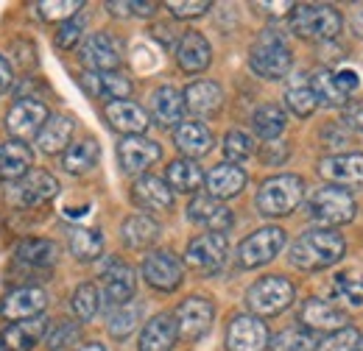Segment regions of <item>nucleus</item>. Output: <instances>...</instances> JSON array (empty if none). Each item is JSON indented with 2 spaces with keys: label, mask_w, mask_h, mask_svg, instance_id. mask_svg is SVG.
Segmentation results:
<instances>
[{
  "label": "nucleus",
  "mask_w": 363,
  "mask_h": 351,
  "mask_svg": "<svg viewBox=\"0 0 363 351\" xmlns=\"http://www.w3.org/2000/svg\"><path fill=\"white\" fill-rule=\"evenodd\" d=\"M347 251L341 234L330 229H311L291 246V265L299 270H324L335 265Z\"/></svg>",
  "instance_id": "1"
},
{
  "label": "nucleus",
  "mask_w": 363,
  "mask_h": 351,
  "mask_svg": "<svg viewBox=\"0 0 363 351\" xmlns=\"http://www.w3.org/2000/svg\"><path fill=\"white\" fill-rule=\"evenodd\" d=\"M302 198H305V181L299 176H272L257 190V209L266 218H282L291 215L302 204Z\"/></svg>",
  "instance_id": "2"
},
{
  "label": "nucleus",
  "mask_w": 363,
  "mask_h": 351,
  "mask_svg": "<svg viewBox=\"0 0 363 351\" xmlns=\"http://www.w3.org/2000/svg\"><path fill=\"white\" fill-rule=\"evenodd\" d=\"M341 14L333 6H321V3H305V6H294L291 11V28L296 37L302 40H313V42H324V40H335L341 34Z\"/></svg>",
  "instance_id": "3"
},
{
  "label": "nucleus",
  "mask_w": 363,
  "mask_h": 351,
  "mask_svg": "<svg viewBox=\"0 0 363 351\" xmlns=\"http://www.w3.org/2000/svg\"><path fill=\"white\" fill-rule=\"evenodd\" d=\"M355 212H358L355 198L347 190L333 187V184L321 187V190H316L308 198V218L318 223V226H327V229L350 223V220L355 218Z\"/></svg>",
  "instance_id": "4"
},
{
  "label": "nucleus",
  "mask_w": 363,
  "mask_h": 351,
  "mask_svg": "<svg viewBox=\"0 0 363 351\" xmlns=\"http://www.w3.org/2000/svg\"><path fill=\"white\" fill-rule=\"evenodd\" d=\"M249 64L260 79H282L291 70V47L277 31H263L249 50Z\"/></svg>",
  "instance_id": "5"
},
{
  "label": "nucleus",
  "mask_w": 363,
  "mask_h": 351,
  "mask_svg": "<svg viewBox=\"0 0 363 351\" xmlns=\"http://www.w3.org/2000/svg\"><path fill=\"white\" fill-rule=\"evenodd\" d=\"M294 301V284L285 276H266L255 282L246 293V304L257 318H272L291 307Z\"/></svg>",
  "instance_id": "6"
},
{
  "label": "nucleus",
  "mask_w": 363,
  "mask_h": 351,
  "mask_svg": "<svg viewBox=\"0 0 363 351\" xmlns=\"http://www.w3.org/2000/svg\"><path fill=\"white\" fill-rule=\"evenodd\" d=\"M50 112L43 100L34 98H20L9 112H6V132L17 142H28L34 137H40L43 126L48 123Z\"/></svg>",
  "instance_id": "7"
},
{
  "label": "nucleus",
  "mask_w": 363,
  "mask_h": 351,
  "mask_svg": "<svg viewBox=\"0 0 363 351\" xmlns=\"http://www.w3.org/2000/svg\"><path fill=\"white\" fill-rule=\"evenodd\" d=\"M282 248H285V231L279 226H263L238 246V265L249 270L260 267V265L272 263Z\"/></svg>",
  "instance_id": "8"
},
{
  "label": "nucleus",
  "mask_w": 363,
  "mask_h": 351,
  "mask_svg": "<svg viewBox=\"0 0 363 351\" xmlns=\"http://www.w3.org/2000/svg\"><path fill=\"white\" fill-rule=\"evenodd\" d=\"M56 192H59V181L53 176L48 171H31L20 181H14V187L9 190V201L14 207L28 209V207H43L48 201H53Z\"/></svg>",
  "instance_id": "9"
},
{
  "label": "nucleus",
  "mask_w": 363,
  "mask_h": 351,
  "mask_svg": "<svg viewBox=\"0 0 363 351\" xmlns=\"http://www.w3.org/2000/svg\"><path fill=\"white\" fill-rule=\"evenodd\" d=\"M227 251H229L227 234L210 231V234H201V237L190 240V246L184 251V263H187V267H193L199 273H213V270H218L224 265Z\"/></svg>",
  "instance_id": "10"
},
{
  "label": "nucleus",
  "mask_w": 363,
  "mask_h": 351,
  "mask_svg": "<svg viewBox=\"0 0 363 351\" xmlns=\"http://www.w3.org/2000/svg\"><path fill=\"white\" fill-rule=\"evenodd\" d=\"M269 329L257 315H235L227 326V351H266Z\"/></svg>",
  "instance_id": "11"
},
{
  "label": "nucleus",
  "mask_w": 363,
  "mask_h": 351,
  "mask_svg": "<svg viewBox=\"0 0 363 351\" xmlns=\"http://www.w3.org/2000/svg\"><path fill=\"white\" fill-rule=\"evenodd\" d=\"M318 176L341 190H363V154H335L318 162Z\"/></svg>",
  "instance_id": "12"
},
{
  "label": "nucleus",
  "mask_w": 363,
  "mask_h": 351,
  "mask_svg": "<svg viewBox=\"0 0 363 351\" xmlns=\"http://www.w3.org/2000/svg\"><path fill=\"white\" fill-rule=\"evenodd\" d=\"M174 318H177V332H179V338H184V340H199V338H204L207 329L213 326L216 307H213V301L193 296V299L182 301L179 307H177Z\"/></svg>",
  "instance_id": "13"
},
{
  "label": "nucleus",
  "mask_w": 363,
  "mask_h": 351,
  "mask_svg": "<svg viewBox=\"0 0 363 351\" xmlns=\"http://www.w3.org/2000/svg\"><path fill=\"white\" fill-rule=\"evenodd\" d=\"M182 276H184V267H182L179 257L171 251H154L143 263V279L162 293L177 290L182 284Z\"/></svg>",
  "instance_id": "14"
},
{
  "label": "nucleus",
  "mask_w": 363,
  "mask_h": 351,
  "mask_svg": "<svg viewBox=\"0 0 363 351\" xmlns=\"http://www.w3.org/2000/svg\"><path fill=\"white\" fill-rule=\"evenodd\" d=\"M82 64L90 73H115V67L121 64V42L106 31L92 34L82 45Z\"/></svg>",
  "instance_id": "15"
},
{
  "label": "nucleus",
  "mask_w": 363,
  "mask_h": 351,
  "mask_svg": "<svg viewBox=\"0 0 363 351\" xmlns=\"http://www.w3.org/2000/svg\"><path fill=\"white\" fill-rule=\"evenodd\" d=\"M162 156V148L148 137H123L118 145V162L123 173H143Z\"/></svg>",
  "instance_id": "16"
},
{
  "label": "nucleus",
  "mask_w": 363,
  "mask_h": 351,
  "mask_svg": "<svg viewBox=\"0 0 363 351\" xmlns=\"http://www.w3.org/2000/svg\"><path fill=\"white\" fill-rule=\"evenodd\" d=\"M48 307V296L43 287H17L11 293H6L0 315L6 321H28V318H40L43 309Z\"/></svg>",
  "instance_id": "17"
},
{
  "label": "nucleus",
  "mask_w": 363,
  "mask_h": 351,
  "mask_svg": "<svg viewBox=\"0 0 363 351\" xmlns=\"http://www.w3.org/2000/svg\"><path fill=\"white\" fill-rule=\"evenodd\" d=\"M104 115L115 132L126 134V137H143V132L151 126V115L135 100H112L106 103Z\"/></svg>",
  "instance_id": "18"
},
{
  "label": "nucleus",
  "mask_w": 363,
  "mask_h": 351,
  "mask_svg": "<svg viewBox=\"0 0 363 351\" xmlns=\"http://www.w3.org/2000/svg\"><path fill=\"white\" fill-rule=\"evenodd\" d=\"M48 335V318H28L6 326L0 332V349L3 351H31Z\"/></svg>",
  "instance_id": "19"
},
{
  "label": "nucleus",
  "mask_w": 363,
  "mask_h": 351,
  "mask_svg": "<svg viewBox=\"0 0 363 351\" xmlns=\"http://www.w3.org/2000/svg\"><path fill=\"white\" fill-rule=\"evenodd\" d=\"M132 198L140 209L148 212H168L174 207V190L157 176H140L132 187Z\"/></svg>",
  "instance_id": "20"
},
{
  "label": "nucleus",
  "mask_w": 363,
  "mask_h": 351,
  "mask_svg": "<svg viewBox=\"0 0 363 351\" xmlns=\"http://www.w3.org/2000/svg\"><path fill=\"white\" fill-rule=\"evenodd\" d=\"M299 321L305 329L311 332H338V329H347V312L327 301H318V299H311L302 304V312H299Z\"/></svg>",
  "instance_id": "21"
},
{
  "label": "nucleus",
  "mask_w": 363,
  "mask_h": 351,
  "mask_svg": "<svg viewBox=\"0 0 363 351\" xmlns=\"http://www.w3.org/2000/svg\"><path fill=\"white\" fill-rule=\"evenodd\" d=\"M101 279H104V299H106V304L121 307V304H126V301L135 296V290H137L135 270L126 263H118V260H115V263L104 270Z\"/></svg>",
  "instance_id": "22"
},
{
  "label": "nucleus",
  "mask_w": 363,
  "mask_h": 351,
  "mask_svg": "<svg viewBox=\"0 0 363 351\" xmlns=\"http://www.w3.org/2000/svg\"><path fill=\"white\" fill-rule=\"evenodd\" d=\"M187 218L193 220V223H199V226H207L210 231H221V234L235 223L229 207H224V204H221L218 198H213V195H199L196 201H190Z\"/></svg>",
  "instance_id": "23"
},
{
  "label": "nucleus",
  "mask_w": 363,
  "mask_h": 351,
  "mask_svg": "<svg viewBox=\"0 0 363 351\" xmlns=\"http://www.w3.org/2000/svg\"><path fill=\"white\" fill-rule=\"evenodd\" d=\"M182 115H184V95L177 87L165 84V87L154 89L151 95V117L157 126L162 129H174L182 123Z\"/></svg>",
  "instance_id": "24"
},
{
  "label": "nucleus",
  "mask_w": 363,
  "mask_h": 351,
  "mask_svg": "<svg viewBox=\"0 0 363 351\" xmlns=\"http://www.w3.org/2000/svg\"><path fill=\"white\" fill-rule=\"evenodd\" d=\"M177 338H179L177 318L168 315V312L154 315L140 332V351H171Z\"/></svg>",
  "instance_id": "25"
},
{
  "label": "nucleus",
  "mask_w": 363,
  "mask_h": 351,
  "mask_svg": "<svg viewBox=\"0 0 363 351\" xmlns=\"http://www.w3.org/2000/svg\"><path fill=\"white\" fill-rule=\"evenodd\" d=\"M177 62L184 73H201L213 62V47L199 31H187L177 47Z\"/></svg>",
  "instance_id": "26"
},
{
  "label": "nucleus",
  "mask_w": 363,
  "mask_h": 351,
  "mask_svg": "<svg viewBox=\"0 0 363 351\" xmlns=\"http://www.w3.org/2000/svg\"><path fill=\"white\" fill-rule=\"evenodd\" d=\"M34 168V154L26 142L9 139L0 145V181H20Z\"/></svg>",
  "instance_id": "27"
},
{
  "label": "nucleus",
  "mask_w": 363,
  "mask_h": 351,
  "mask_svg": "<svg viewBox=\"0 0 363 351\" xmlns=\"http://www.w3.org/2000/svg\"><path fill=\"white\" fill-rule=\"evenodd\" d=\"M174 142L184 154V159H199L204 154L213 151V134L204 123L199 120H190V123H179L174 129Z\"/></svg>",
  "instance_id": "28"
},
{
  "label": "nucleus",
  "mask_w": 363,
  "mask_h": 351,
  "mask_svg": "<svg viewBox=\"0 0 363 351\" xmlns=\"http://www.w3.org/2000/svg\"><path fill=\"white\" fill-rule=\"evenodd\" d=\"M182 95H184V109H190L199 117L216 115L224 103V92L216 81H193Z\"/></svg>",
  "instance_id": "29"
},
{
  "label": "nucleus",
  "mask_w": 363,
  "mask_h": 351,
  "mask_svg": "<svg viewBox=\"0 0 363 351\" xmlns=\"http://www.w3.org/2000/svg\"><path fill=\"white\" fill-rule=\"evenodd\" d=\"M204 184H207L213 198L224 201V198L238 195L246 187V173H243V168H238L232 162H224V165H216L210 173L204 176Z\"/></svg>",
  "instance_id": "30"
},
{
  "label": "nucleus",
  "mask_w": 363,
  "mask_h": 351,
  "mask_svg": "<svg viewBox=\"0 0 363 351\" xmlns=\"http://www.w3.org/2000/svg\"><path fill=\"white\" fill-rule=\"evenodd\" d=\"M82 87L90 92L92 98H106L112 100H126L132 95V81L121 73H87L82 79Z\"/></svg>",
  "instance_id": "31"
},
{
  "label": "nucleus",
  "mask_w": 363,
  "mask_h": 351,
  "mask_svg": "<svg viewBox=\"0 0 363 351\" xmlns=\"http://www.w3.org/2000/svg\"><path fill=\"white\" fill-rule=\"evenodd\" d=\"M70 137H73V120L65 117V115H53V117H48V123L43 126V132L37 137V145L48 156L65 154L70 148Z\"/></svg>",
  "instance_id": "32"
},
{
  "label": "nucleus",
  "mask_w": 363,
  "mask_h": 351,
  "mask_svg": "<svg viewBox=\"0 0 363 351\" xmlns=\"http://www.w3.org/2000/svg\"><path fill=\"white\" fill-rule=\"evenodd\" d=\"M121 237H123V243H126L129 248L143 251V248H148V246L157 243V237H160V223L154 218H148V215H132V218L123 220Z\"/></svg>",
  "instance_id": "33"
},
{
  "label": "nucleus",
  "mask_w": 363,
  "mask_h": 351,
  "mask_svg": "<svg viewBox=\"0 0 363 351\" xmlns=\"http://www.w3.org/2000/svg\"><path fill=\"white\" fill-rule=\"evenodd\" d=\"M165 184L177 192H196L204 184V173L196 165V159H177L165 171Z\"/></svg>",
  "instance_id": "34"
},
{
  "label": "nucleus",
  "mask_w": 363,
  "mask_h": 351,
  "mask_svg": "<svg viewBox=\"0 0 363 351\" xmlns=\"http://www.w3.org/2000/svg\"><path fill=\"white\" fill-rule=\"evenodd\" d=\"M285 103L299 117H311L316 112L318 98L316 92H313V87H311V81H308V76H294L291 79V84L285 89Z\"/></svg>",
  "instance_id": "35"
},
{
  "label": "nucleus",
  "mask_w": 363,
  "mask_h": 351,
  "mask_svg": "<svg viewBox=\"0 0 363 351\" xmlns=\"http://www.w3.org/2000/svg\"><path fill=\"white\" fill-rule=\"evenodd\" d=\"M67 246L79 263H92L104 251V234L98 229H73L67 234Z\"/></svg>",
  "instance_id": "36"
},
{
  "label": "nucleus",
  "mask_w": 363,
  "mask_h": 351,
  "mask_svg": "<svg viewBox=\"0 0 363 351\" xmlns=\"http://www.w3.org/2000/svg\"><path fill=\"white\" fill-rule=\"evenodd\" d=\"M56 246L45 240V237H28L17 246V260L26 265H34V267H50L56 263Z\"/></svg>",
  "instance_id": "37"
},
{
  "label": "nucleus",
  "mask_w": 363,
  "mask_h": 351,
  "mask_svg": "<svg viewBox=\"0 0 363 351\" xmlns=\"http://www.w3.org/2000/svg\"><path fill=\"white\" fill-rule=\"evenodd\" d=\"M98 142L95 139H82L76 145H70L65 154H62V165L67 173H87L90 168H95L98 162Z\"/></svg>",
  "instance_id": "38"
},
{
  "label": "nucleus",
  "mask_w": 363,
  "mask_h": 351,
  "mask_svg": "<svg viewBox=\"0 0 363 351\" xmlns=\"http://www.w3.org/2000/svg\"><path fill=\"white\" fill-rule=\"evenodd\" d=\"M140 318H143V304H137V301H126V304L115 307V312L109 315L106 329H109V335H112L115 340H123V338H129V335L137 329Z\"/></svg>",
  "instance_id": "39"
},
{
  "label": "nucleus",
  "mask_w": 363,
  "mask_h": 351,
  "mask_svg": "<svg viewBox=\"0 0 363 351\" xmlns=\"http://www.w3.org/2000/svg\"><path fill=\"white\" fill-rule=\"evenodd\" d=\"M318 346H321V340L316 338V332H311L305 326L285 329L272 340L274 351H318Z\"/></svg>",
  "instance_id": "40"
},
{
  "label": "nucleus",
  "mask_w": 363,
  "mask_h": 351,
  "mask_svg": "<svg viewBox=\"0 0 363 351\" xmlns=\"http://www.w3.org/2000/svg\"><path fill=\"white\" fill-rule=\"evenodd\" d=\"M285 109L282 106H277V103H263L257 112H255V117H252V126H255V132L260 134L263 139H274V137H279V134L285 132Z\"/></svg>",
  "instance_id": "41"
},
{
  "label": "nucleus",
  "mask_w": 363,
  "mask_h": 351,
  "mask_svg": "<svg viewBox=\"0 0 363 351\" xmlns=\"http://www.w3.org/2000/svg\"><path fill=\"white\" fill-rule=\"evenodd\" d=\"M333 296L341 299L350 307H363V273L361 270H347L338 273L333 282Z\"/></svg>",
  "instance_id": "42"
},
{
  "label": "nucleus",
  "mask_w": 363,
  "mask_h": 351,
  "mask_svg": "<svg viewBox=\"0 0 363 351\" xmlns=\"http://www.w3.org/2000/svg\"><path fill=\"white\" fill-rule=\"evenodd\" d=\"M70 309L76 312V318L79 321H92L95 315H98V309H101V293H98V287L95 284H79L76 287V293H73V299H70Z\"/></svg>",
  "instance_id": "43"
},
{
  "label": "nucleus",
  "mask_w": 363,
  "mask_h": 351,
  "mask_svg": "<svg viewBox=\"0 0 363 351\" xmlns=\"http://www.w3.org/2000/svg\"><path fill=\"white\" fill-rule=\"evenodd\" d=\"M311 87L316 92L318 103H327V106H347V95L338 89L333 70H318L316 76L311 79Z\"/></svg>",
  "instance_id": "44"
},
{
  "label": "nucleus",
  "mask_w": 363,
  "mask_h": 351,
  "mask_svg": "<svg viewBox=\"0 0 363 351\" xmlns=\"http://www.w3.org/2000/svg\"><path fill=\"white\" fill-rule=\"evenodd\" d=\"M82 0H43L37 3V11L45 23H67L76 17V11L82 8Z\"/></svg>",
  "instance_id": "45"
},
{
  "label": "nucleus",
  "mask_w": 363,
  "mask_h": 351,
  "mask_svg": "<svg viewBox=\"0 0 363 351\" xmlns=\"http://www.w3.org/2000/svg\"><path fill=\"white\" fill-rule=\"evenodd\" d=\"M224 154H227V159L235 165V162H243V159H249L252 154H255V139L249 137L246 132H229L224 137Z\"/></svg>",
  "instance_id": "46"
},
{
  "label": "nucleus",
  "mask_w": 363,
  "mask_h": 351,
  "mask_svg": "<svg viewBox=\"0 0 363 351\" xmlns=\"http://www.w3.org/2000/svg\"><path fill=\"white\" fill-rule=\"evenodd\" d=\"M82 338V329L73 323V321H59L50 332H48V346L50 351H62L67 346H76Z\"/></svg>",
  "instance_id": "47"
},
{
  "label": "nucleus",
  "mask_w": 363,
  "mask_h": 351,
  "mask_svg": "<svg viewBox=\"0 0 363 351\" xmlns=\"http://www.w3.org/2000/svg\"><path fill=\"white\" fill-rule=\"evenodd\" d=\"M82 34H84V17H73V20H67V23L59 25L53 42H56V47H62V50H70V47H76V42L82 40Z\"/></svg>",
  "instance_id": "48"
},
{
  "label": "nucleus",
  "mask_w": 363,
  "mask_h": 351,
  "mask_svg": "<svg viewBox=\"0 0 363 351\" xmlns=\"http://www.w3.org/2000/svg\"><path fill=\"white\" fill-rule=\"evenodd\" d=\"M358 343H361V335L355 329H338L318 346V351H358Z\"/></svg>",
  "instance_id": "49"
},
{
  "label": "nucleus",
  "mask_w": 363,
  "mask_h": 351,
  "mask_svg": "<svg viewBox=\"0 0 363 351\" xmlns=\"http://www.w3.org/2000/svg\"><path fill=\"white\" fill-rule=\"evenodd\" d=\"M210 0H168L165 3V8L174 14V17H179V20H187V17H201L204 11H210Z\"/></svg>",
  "instance_id": "50"
},
{
  "label": "nucleus",
  "mask_w": 363,
  "mask_h": 351,
  "mask_svg": "<svg viewBox=\"0 0 363 351\" xmlns=\"http://www.w3.org/2000/svg\"><path fill=\"white\" fill-rule=\"evenodd\" d=\"M11 53H14V59H17V64H20L23 70H28V67L37 62V47H34L31 40H14Z\"/></svg>",
  "instance_id": "51"
},
{
  "label": "nucleus",
  "mask_w": 363,
  "mask_h": 351,
  "mask_svg": "<svg viewBox=\"0 0 363 351\" xmlns=\"http://www.w3.org/2000/svg\"><path fill=\"white\" fill-rule=\"evenodd\" d=\"M333 76H335V84L338 89L350 98L355 89L361 87V76H358V70H352V67H341V70H333Z\"/></svg>",
  "instance_id": "52"
},
{
  "label": "nucleus",
  "mask_w": 363,
  "mask_h": 351,
  "mask_svg": "<svg viewBox=\"0 0 363 351\" xmlns=\"http://www.w3.org/2000/svg\"><path fill=\"white\" fill-rule=\"evenodd\" d=\"M344 126L352 129V132H363V103L344 109Z\"/></svg>",
  "instance_id": "53"
},
{
  "label": "nucleus",
  "mask_w": 363,
  "mask_h": 351,
  "mask_svg": "<svg viewBox=\"0 0 363 351\" xmlns=\"http://www.w3.org/2000/svg\"><path fill=\"white\" fill-rule=\"evenodd\" d=\"M14 84V73H11V64L6 62V56L0 53V95Z\"/></svg>",
  "instance_id": "54"
},
{
  "label": "nucleus",
  "mask_w": 363,
  "mask_h": 351,
  "mask_svg": "<svg viewBox=\"0 0 363 351\" xmlns=\"http://www.w3.org/2000/svg\"><path fill=\"white\" fill-rule=\"evenodd\" d=\"M355 31H358V34L363 37V11L358 14V17H355Z\"/></svg>",
  "instance_id": "55"
},
{
  "label": "nucleus",
  "mask_w": 363,
  "mask_h": 351,
  "mask_svg": "<svg viewBox=\"0 0 363 351\" xmlns=\"http://www.w3.org/2000/svg\"><path fill=\"white\" fill-rule=\"evenodd\" d=\"M79 351H104V346H98V343H90V346H84V349Z\"/></svg>",
  "instance_id": "56"
}]
</instances>
